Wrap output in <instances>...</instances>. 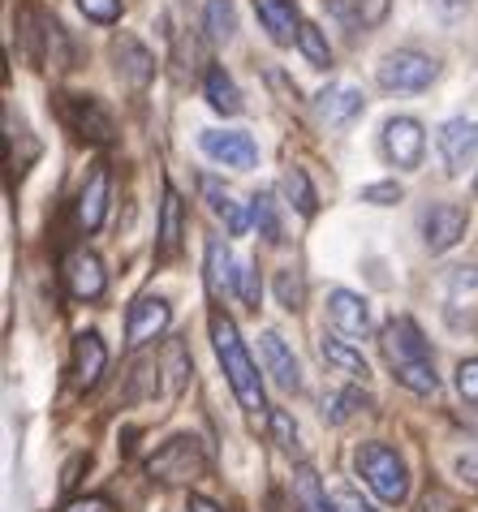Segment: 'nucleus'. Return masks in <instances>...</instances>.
Returning a JSON list of instances; mask_svg holds the SVG:
<instances>
[{
  "mask_svg": "<svg viewBox=\"0 0 478 512\" xmlns=\"http://www.w3.org/2000/svg\"><path fill=\"white\" fill-rule=\"evenodd\" d=\"M250 216H255L259 237H267V241L276 246V241H280V220H276V203H272V194H255V203H250Z\"/></svg>",
  "mask_w": 478,
  "mask_h": 512,
  "instance_id": "nucleus-29",
  "label": "nucleus"
},
{
  "mask_svg": "<svg viewBox=\"0 0 478 512\" xmlns=\"http://www.w3.org/2000/svg\"><path fill=\"white\" fill-rule=\"evenodd\" d=\"M397 198H401V186H397V181H379V186H367V190H362V203H379V207L397 203Z\"/></svg>",
  "mask_w": 478,
  "mask_h": 512,
  "instance_id": "nucleus-37",
  "label": "nucleus"
},
{
  "mask_svg": "<svg viewBox=\"0 0 478 512\" xmlns=\"http://www.w3.org/2000/svg\"><path fill=\"white\" fill-rule=\"evenodd\" d=\"M457 392H461V401L478 405V358H466L457 366Z\"/></svg>",
  "mask_w": 478,
  "mask_h": 512,
  "instance_id": "nucleus-34",
  "label": "nucleus"
},
{
  "mask_svg": "<svg viewBox=\"0 0 478 512\" xmlns=\"http://www.w3.org/2000/svg\"><path fill=\"white\" fill-rule=\"evenodd\" d=\"M298 48H302V56H306V61H311L315 69H328V65H332V48H328V35H323L315 22H302Z\"/></svg>",
  "mask_w": 478,
  "mask_h": 512,
  "instance_id": "nucleus-28",
  "label": "nucleus"
},
{
  "mask_svg": "<svg viewBox=\"0 0 478 512\" xmlns=\"http://www.w3.org/2000/svg\"><path fill=\"white\" fill-rule=\"evenodd\" d=\"M379 345H384V358H388L401 388H410L418 396H431L440 388V375H435V362H431V345L410 315L392 319L384 332H379Z\"/></svg>",
  "mask_w": 478,
  "mask_h": 512,
  "instance_id": "nucleus-1",
  "label": "nucleus"
},
{
  "mask_svg": "<svg viewBox=\"0 0 478 512\" xmlns=\"http://www.w3.org/2000/svg\"><path fill=\"white\" fill-rule=\"evenodd\" d=\"M276 297H280V306H285V310H298L302 297H306L302 276H298V272H280V276H276Z\"/></svg>",
  "mask_w": 478,
  "mask_h": 512,
  "instance_id": "nucleus-33",
  "label": "nucleus"
},
{
  "mask_svg": "<svg viewBox=\"0 0 478 512\" xmlns=\"http://www.w3.org/2000/svg\"><path fill=\"white\" fill-rule=\"evenodd\" d=\"M181 233H186V216H181V194L173 186H164V207H160V259H173L181 246Z\"/></svg>",
  "mask_w": 478,
  "mask_h": 512,
  "instance_id": "nucleus-19",
  "label": "nucleus"
},
{
  "mask_svg": "<svg viewBox=\"0 0 478 512\" xmlns=\"http://www.w3.org/2000/svg\"><path fill=\"white\" fill-rule=\"evenodd\" d=\"M457 474L470 482V487H478V457H461L457 461Z\"/></svg>",
  "mask_w": 478,
  "mask_h": 512,
  "instance_id": "nucleus-40",
  "label": "nucleus"
},
{
  "mask_svg": "<svg viewBox=\"0 0 478 512\" xmlns=\"http://www.w3.org/2000/svg\"><path fill=\"white\" fill-rule=\"evenodd\" d=\"M259 353H263V371L272 375L280 388H285V392H298V388H302V366H298L293 349H289L276 332H263V336H259Z\"/></svg>",
  "mask_w": 478,
  "mask_h": 512,
  "instance_id": "nucleus-14",
  "label": "nucleus"
},
{
  "mask_svg": "<svg viewBox=\"0 0 478 512\" xmlns=\"http://www.w3.org/2000/svg\"><path fill=\"white\" fill-rule=\"evenodd\" d=\"M237 297L246 306H259V267H242L237 272Z\"/></svg>",
  "mask_w": 478,
  "mask_h": 512,
  "instance_id": "nucleus-35",
  "label": "nucleus"
},
{
  "mask_svg": "<svg viewBox=\"0 0 478 512\" xmlns=\"http://www.w3.org/2000/svg\"><path fill=\"white\" fill-rule=\"evenodd\" d=\"M388 18V0H358V22L362 26H379Z\"/></svg>",
  "mask_w": 478,
  "mask_h": 512,
  "instance_id": "nucleus-38",
  "label": "nucleus"
},
{
  "mask_svg": "<svg viewBox=\"0 0 478 512\" xmlns=\"http://www.w3.org/2000/svg\"><path fill=\"white\" fill-rule=\"evenodd\" d=\"M147 474L168 482V487H177V482H194L207 474V452L194 435H173L168 444H160L151 452L147 461Z\"/></svg>",
  "mask_w": 478,
  "mask_h": 512,
  "instance_id": "nucleus-4",
  "label": "nucleus"
},
{
  "mask_svg": "<svg viewBox=\"0 0 478 512\" xmlns=\"http://www.w3.org/2000/svg\"><path fill=\"white\" fill-rule=\"evenodd\" d=\"M190 512H224L220 504H212L207 495H190Z\"/></svg>",
  "mask_w": 478,
  "mask_h": 512,
  "instance_id": "nucleus-42",
  "label": "nucleus"
},
{
  "mask_svg": "<svg viewBox=\"0 0 478 512\" xmlns=\"http://www.w3.org/2000/svg\"><path fill=\"white\" fill-rule=\"evenodd\" d=\"M65 512H112V504L100 500V495H87V500H69Z\"/></svg>",
  "mask_w": 478,
  "mask_h": 512,
  "instance_id": "nucleus-39",
  "label": "nucleus"
},
{
  "mask_svg": "<svg viewBox=\"0 0 478 512\" xmlns=\"http://www.w3.org/2000/svg\"><path fill=\"white\" fill-rule=\"evenodd\" d=\"M203 91H207V104H212L216 112H224V117H237V112H242V91H237V82L224 74L220 65L207 69Z\"/></svg>",
  "mask_w": 478,
  "mask_h": 512,
  "instance_id": "nucleus-23",
  "label": "nucleus"
},
{
  "mask_svg": "<svg viewBox=\"0 0 478 512\" xmlns=\"http://www.w3.org/2000/svg\"><path fill=\"white\" fill-rule=\"evenodd\" d=\"M203 31L212 44H229L233 31H237V18H233V0H207V13H203Z\"/></svg>",
  "mask_w": 478,
  "mask_h": 512,
  "instance_id": "nucleus-25",
  "label": "nucleus"
},
{
  "mask_svg": "<svg viewBox=\"0 0 478 512\" xmlns=\"http://www.w3.org/2000/svg\"><path fill=\"white\" fill-rule=\"evenodd\" d=\"M285 198L302 211V216H315L319 198H315V186H311V177H306V168H289L285 173Z\"/></svg>",
  "mask_w": 478,
  "mask_h": 512,
  "instance_id": "nucleus-27",
  "label": "nucleus"
},
{
  "mask_svg": "<svg viewBox=\"0 0 478 512\" xmlns=\"http://www.w3.org/2000/svg\"><path fill=\"white\" fill-rule=\"evenodd\" d=\"M362 112V91L358 87H332L319 95V117L328 125H345Z\"/></svg>",
  "mask_w": 478,
  "mask_h": 512,
  "instance_id": "nucleus-22",
  "label": "nucleus"
},
{
  "mask_svg": "<svg viewBox=\"0 0 478 512\" xmlns=\"http://www.w3.org/2000/svg\"><path fill=\"white\" fill-rule=\"evenodd\" d=\"M328 315H332V323L341 327L345 336H354V340L371 336V306H367V297H358L349 289H332L328 293Z\"/></svg>",
  "mask_w": 478,
  "mask_h": 512,
  "instance_id": "nucleus-11",
  "label": "nucleus"
},
{
  "mask_svg": "<svg viewBox=\"0 0 478 512\" xmlns=\"http://www.w3.org/2000/svg\"><path fill=\"white\" fill-rule=\"evenodd\" d=\"M199 147L212 155L216 164H224V168H255V160H259L255 138L242 134V130H224V134L220 130H203Z\"/></svg>",
  "mask_w": 478,
  "mask_h": 512,
  "instance_id": "nucleus-10",
  "label": "nucleus"
},
{
  "mask_svg": "<svg viewBox=\"0 0 478 512\" xmlns=\"http://www.w3.org/2000/svg\"><path fill=\"white\" fill-rule=\"evenodd\" d=\"M112 61H117L121 78L130 82V87H147V82L156 78V56L138 44L134 35H117V39H112Z\"/></svg>",
  "mask_w": 478,
  "mask_h": 512,
  "instance_id": "nucleus-15",
  "label": "nucleus"
},
{
  "mask_svg": "<svg viewBox=\"0 0 478 512\" xmlns=\"http://www.w3.org/2000/svg\"><path fill=\"white\" fill-rule=\"evenodd\" d=\"M332 508L336 512H375L367 500H362V495L354 491V487H341V491H332Z\"/></svg>",
  "mask_w": 478,
  "mask_h": 512,
  "instance_id": "nucleus-36",
  "label": "nucleus"
},
{
  "mask_svg": "<svg viewBox=\"0 0 478 512\" xmlns=\"http://www.w3.org/2000/svg\"><path fill=\"white\" fill-rule=\"evenodd\" d=\"M199 190H203V198H207V207H212V216H220L224 224H229V233H233V237H242V233H246V211L233 203V194L224 190L216 177H203V181H199Z\"/></svg>",
  "mask_w": 478,
  "mask_h": 512,
  "instance_id": "nucleus-20",
  "label": "nucleus"
},
{
  "mask_svg": "<svg viewBox=\"0 0 478 512\" xmlns=\"http://www.w3.org/2000/svg\"><path fill=\"white\" fill-rule=\"evenodd\" d=\"M423 151H427V134L414 117H392L384 125V155L397 168H418L423 164Z\"/></svg>",
  "mask_w": 478,
  "mask_h": 512,
  "instance_id": "nucleus-8",
  "label": "nucleus"
},
{
  "mask_svg": "<svg viewBox=\"0 0 478 512\" xmlns=\"http://www.w3.org/2000/svg\"><path fill=\"white\" fill-rule=\"evenodd\" d=\"M319 353H323V362L332 366V371H341V375H349V379H367L371 375V366H367V358L349 345V340H336V336H323V345H319Z\"/></svg>",
  "mask_w": 478,
  "mask_h": 512,
  "instance_id": "nucleus-21",
  "label": "nucleus"
},
{
  "mask_svg": "<svg viewBox=\"0 0 478 512\" xmlns=\"http://www.w3.org/2000/svg\"><path fill=\"white\" fill-rule=\"evenodd\" d=\"M358 474L367 478V487L379 495L384 504H405L410 500V469H405V461L397 457V448L388 444H362L358 448Z\"/></svg>",
  "mask_w": 478,
  "mask_h": 512,
  "instance_id": "nucleus-3",
  "label": "nucleus"
},
{
  "mask_svg": "<svg viewBox=\"0 0 478 512\" xmlns=\"http://www.w3.org/2000/svg\"><path fill=\"white\" fill-rule=\"evenodd\" d=\"M65 289L74 302H100L104 289H108V276H104V263L95 259L91 250H74L65 259Z\"/></svg>",
  "mask_w": 478,
  "mask_h": 512,
  "instance_id": "nucleus-7",
  "label": "nucleus"
},
{
  "mask_svg": "<svg viewBox=\"0 0 478 512\" xmlns=\"http://www.w3.org/2000/svg\"><path fill=\"white\" fill-rule=\"evenodd\" d=\"M108 190H112L108 168H104V164H95V168H91V177H87V186H82V194H78V229H82V233H95V229L104 224Z\"/></svg>",
  "mask_w": 478,
  "mask_h": 512,
  "instance_id": "nucleus-16",
  "label": "nucleus"
},
{
  "mask_svg": "<svg viewBox=\"0 0 478 512\" xmlns=\"http://www.w3.org/2000/svg\"><path fill=\"white\" fill-rule=\"evenodd\" d=\"M267 422H272V439L280 448H285V452L298 448V422H293L289 409H272V418H267Z\"/></svg>",
  "mask_w": 478,
  "mask_h": 512,
  "instance_id": "nucleus-31",
  "label": "nucleus"
},
{
  "mask_svg": "<svg viewBox=\"0 0 478 512\" xmlns=\"http://www.w3.org/2000/svg\"><path fill=\"white\" fill-rule=\"evenodd\" d=\"M435 74H440V65H435L431 56L401 48V52L384 56V65H379V87L384 91H427Z\"/></svg>",
  "mask_w": 478,
  "mask_h": 512,
  "instance_id": "nucleus-5",
  "label": "nucleus"
},
{
  "mask_svg": "<svg viewBox=\"0 0 478 512\" xmlns=\"http://www.w3.org/2000/svg\"><path fill=\"white\" fill-rule=\"evenodd\" d=\"M212 345H216V358L224 366V375H229V388L237 396V405H242L246 414H263L267 396H263L259 366L246 353L242 336H237V327H233V319L224 315V310H212Z\"/></svg>",
  "mask_w": 478,
  "mask_h": 512,
  "instance_id": "nucleus-2",
  "label": "nucleus"
},
{
  "mask_svg": "<svg viewBox=\"0 0 478 512\" xmlns=\"http://www.w3.org/2000/svg\"><path fill=\"white\" fill-rule=\"evenodd\" d=\"M104 366H108V349H104V340L100 332H82L74 340V388L78 392H91L95 383L104 379Z\"/></svg>",
  "mask_w": 478,
  "mask_h": 512,
  "instance_id": "nucleus-13",
  "label": "nucleus"
},
{
  "mask_svg": "<svg viewBox=\"0 0 478 512\" xmlns=\"http://www.w3.org/2000/svg\"><path fill=\"white\" fill-rule=\"evenodd\" d=\"M440 155H444V164L453 168V173H461V168L478 155V125L466 121V117L448 121L440 130Z\"/></svg>",
  "mask_w": 478,
  "mask_h": 512,
  "instance_id": "nucleus-17",
  "label": "nucleus"
},
{
  "mask_svg": "<svg viewBox=\"0 0 478 512\" xmlns=\"http://www.w3.org/2000/svg\"><path fill=\"white\" fill-rule=\"evenodd\" d=\"M466 207H457V203H435L427 216H423V241H427V250L431 254H444V250H453L461 237H466Z\"/></svg>",
  "mask_w": 478,
  "mask_h": 512,
  "instance_id": "nucleus-9",
  "label": "nucleus"
},
{
  "mask_svg": "<svg viewBox=\"0 0 478 512\" xmlns=\"http://www.w3.org/2000/svg\"><path fill=\"white\" fill-rule=\"evenodd\" d=\"M293 491H298V508L302 512H336L332 500L323 495V487H319V478H315L311 465L298 469V478H293Z\"/></svg>",
  "mask_w": 478,
  "mask_h": 512,
  "instance_id": "nucleus-26",
  "label": "nucleus"
},
{
  "mask_svg": "<svg viewBox=\"0 0 478 512\" xmlns=\"http://www.w3.org/2000/svg\"><path fill=\"white\" fill-rule=\"evenodd\" d=\"M65 121L74 125V134H82L87 142H100V147H108L117 138V125H112L108 108L91 95H65Z\"/></svg>",
  "mask_w": 478,
  "mask_h": 512,
  "instance_id": "nucleus-6",
  "label": "nucleus"
},
{
  "mask_svg": "<svg viewBox=\"0 0 478 512\" xmlns=\"http://www.w3.org/2000/svg\"><path fill=\"white\" fill-rule=\"evenodd\" d=\"M168 327V302L164 297H138L130 306V319H125V340L134 349H143L147 340H156Z\"/></svg>",
  "mask_w": 478,
  "mask_h": 512,
  "instance_id": "nucleus-12",
  "label": "nucleus"
},
{
  "mask_svg": "<svg viewBox=\"0 0 478 512\" xmlns=\"http://www.w3.org/2000/svg\"><path fill=\"white\" fill-rule=\"evenodd\" d=\"M78 9L87 22H100V26H112L121 18V0H78Z\"/></svg>",
  "mask_w": 478,
  "mask_h": 512,
  "instance_id": "nucleus-32",
  "label": "nucleus"
},
{
  "mask_svg": "<svg viewBox=\"0 0 478 512\" xmlns=\"http://www.w3.org/2000/svg\"><path fill=\"white\" fill-rule=\"evenodd\" d=\"M207 289L212 293H229L237 289V272H233V254L220 237L207 241Z\"/></svg>",
  "mask_w": 478,
  "mask_h": 512,
  "instance_id": "nucleus-24",
  "label": "nucleus"
},
{
  "mask_svg": "<svg viewBox=\"0 0 478 512\" xmlns=\"http://www.w3.org/2000/svg\"><path fill=\"white\" fill-rule=\"evenodd\" d=\"M418 512H453V508H448L444 495H427V500L418 504Z\"/></svg>",
  "mask_w": 478,
  "mask_h": 512,
  "instance_id": "nucleus-41",
  "label": "nucleus"
},
{
  "mask_svg": "<svg viewBox=\"0 0 478 512\" xmlns=\"http://www.w3.org/2000/svg\"><path fill=\"white\" fill-rule=\"evenodd\" d=\"M255 13L263 22V31L272 35V44H293L302 35V18L293 0H255Z\"/></svg>",
  "mask_w": 478,
  "mask_h": 512,
  "instance_id": "nucleus-18",
  "label": "nucleus"
},
{
  "mask_svg": "<svg viewBox=\"0 0 478 512\" xmlns=\"http://www.w3.org/2000/svg\"><path fill=\"white\" fill-rule=\"evenodd\" d=\"M371 401H367V392H358V388H345V392H336L332 396V405H328V422L332 426H341V422H349L358 414V409H367Z\"/></svg>",
  "mask_w": 478,
  "mask_h": 512,
  "instance_id": "nucleus-30",
  "label": "nucleus"
}]
</instances>
